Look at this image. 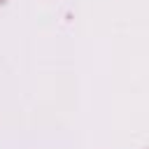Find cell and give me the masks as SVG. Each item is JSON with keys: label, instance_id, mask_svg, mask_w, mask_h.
<instances>
[{"label": "cell", "instance_id": "cell-1", "mask_svg": "<svg viewBox=\"0 0 149 149\" xmlns=\"http://www.w3.org/2000/svg\"><path fill=\"white\" fill-rule=\"evenodd\" d=\"M7 2H9V0H0V7H2V5H7Z\"/></svg>", "mask_w": 149, "mask_h": 149}]
</instances>
